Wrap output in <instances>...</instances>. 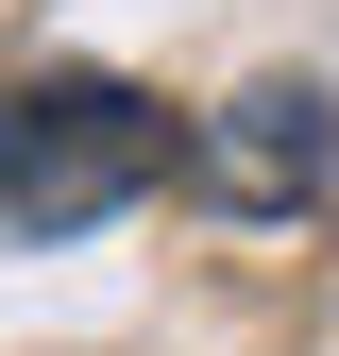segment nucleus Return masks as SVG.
Here are the masks:
<instances>
[{
	"instance_id": "f03ea898",
	"label": "nucleus",
	"mask_w": 339,
	"mask_h": 356,
	"mask_svg": "<svg viewBox=\"0 0 339 356\" xmlns=\"http://www.w3.org/2000/svg\"><path fill=\"white\" fill-rule=\"evenodd\" d=\"M187 187L221 204V220H306L339 187V102L306 68H254L221 119H187Z\"/></svg>"
},
{
	"instance_id": "f257e3e1",
	"label": "nucleus",
	"mask_w": 339,
	"mask_h": 356,
	"mask_svg": "<svg viewBox=\"0 0 339 356\" xmlns=\"http://www.w3.org/2000/svg\"><path fill=\"white\" fill-rule=\"evenodd\" d=\"M170 170H187V136H170L153 85H119V68H17L0 85V238L17 254L136 220Z\"/></svg>"
}]
</instances>
